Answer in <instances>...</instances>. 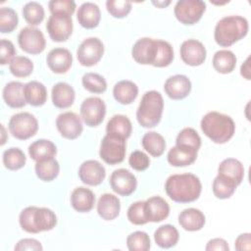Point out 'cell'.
Segmentation results:
<instances>
[{"label":"cell","instance_id":"6da1fadb","mask_svg":"<svg viewBox=\"0 0 251 251\" xmlns=\"http://www.w3.org/2000/svg\"><path fill=\"white\" fill-rule=\"evenodd\" d=\"M168 196L177 203H190L197 200L201 194L202 184L193 174H176L168 177L165 183Z\"/></svg>","mask_w":251,"mask_h":251},{"label":"cell","instance_id":"7a4b0ae2","mask_svg":"<svg viewBox=\"0 0 251 251\" xmlns=\"http://www.w3.org/2000/svg\"><path fill=\"white\" fill-rule=\"evenodd\" d=\"M200 126L203 133L218 144L227 142L235 131L233 120L227 115L215 111L207 113L202 118Z\"/></svg>","mask_w":251,"mask_h":251},{"label":"cell","instance_id":"3957f363","mask_svg":"<svg viewBox=\"0 0 251 251\" xmlns=\"http://www.w3.org/2000/svg\"><path fill=\"white\" fill-rule=\"evenodd\" d=\"M248 28V21L241 16L224 17L215 26V41L222 47H229L245 37Z\"/></svg>","mask_w":251,"mask_h":251},{"label":"cell","instance_id":"277c9868","mask_svg":"<svg viewBox=\"0 0 251 251\" xmlns=\"http://www.w3.org/2000/svg\"><path fill=\"white\" fill-rule=\"evenodd\" d=\"M19 222L25 231L38 233L54 228L57 225V217L48 208L28 206L21 212Z\"/></svg>","mask_w":251,"mask_h":251},{"label":"cell","instance_id":"5b68a950","mask_svg":"<svg viewBox=\"0 0 251 251\" xmlns=\"http://www.w3.org/2000/svg\"><path fill=\"white\" fill-rule=\"evenodd\" d=\"M164 100L160 92L150 90L143 94L136 111V119L143 127L156 126L162 118Z\"/></svg>","mask_w":251,"mask_h":251},{"label":"cell","instance_id":"8992f818","mask_svg":"<svg viewBox=\"0 0 251 251\" xmlns=\"http://www.w3.org/2000/svg\"><path fill=\"white\" fill-rule=\"evenodd\" d=\"M10 133L20 140H25L33 136L38 129L37 119L28 112H21L13 115L9 121Z\"/></svg>","mask_w":251,"mask_h":251},{"label":"cell","instance_id":"52a82bcc","mask_svg":"<svg viewBox=\"0 0 251 251\" xmlns=\"http://www.w3.org/2000/svg\"><path fill=\"white\" fill-rule=\"evenodd\" d=\"M126 147V139L107 133L101 141L99 156L109 165L120 164L125 160Z\"/></svg>","mask_w":251,"mask_h":251},{"label":"cell","instance_id":"ba28073f","mask_svg":"<svg viewBox=\"0 0 251 251\" xmlns=\"http://www.w3.org/2000/svg\"><path fill=\"white\" fill-rule=\"evenodd\" d=\"M206 4L201 0H179L176 2L174 13L178 22L183 25H194L203 16Z\"/></svg>","mask_w":251,"mask_h":251},{"label":"cell","instance_id":"9c48e42d","mask_svg":"<svg viewBox=\"0 0 251 251\" xmlns=\"http://www.w3.org/2000/svg\"><path fill=\"white\" fill-rule=\"evenodd\" d=\"M46 29L53 41H66L73 32L72 16L63 13L51 14L46 24Z\"/></svg>","mask_w":251,"mask_h":251},{"label":"cell","instance_id":"30bf717a","mask_svg":"<svg viewBox=\"0 0 251 251\" xmlns=\"http://www.w3.org/2000/svg\"><path fill=\"white\" fill-rule=\"evenodd\" d=\"M104 54V45L97 37H88L84 39L76 50V57L80 65L91 67L96 65Z\"/></svg>","mask_w":251,"mask_h":251},{"label":"cell","instance_id":"8fae6325","mask_svg":"<svg viewBox=\"0 0 251 251\" xmlns=\"http://www.w3.org/2000/svg\"><path fill=\"white\" fill-rule=\"evenodd\" d=\"M18 43L22 50L33 55L41 53L46 46L42 31L32 26H25L21 29L18 35Z\"/></svg>","mask_w":251,"mask_h":251},{"label":"cell","instance_id":"7c38bea8","mask_svg":"<svg viewBox=\"0 0 251 251\" xmlns=\"http://www.w3.org/2000/svg\"><path fill=\"white\" fill-rule=\"evenodd\" d=\"M106 115V105L99 97H88L80 105V116L88 126H99Z\"/></svg>","mask_w":251,"mask_h":251},{"label":"cell","instance_id":"4fadbf2b","mask_svg":"<svg viewBox=\"0 0 251 251\" xmlns=\"http://www.w3.org/2000/svg\"><path fill=\"white\" fill-rule=\"evenodd\" d=\"M112 189L122 196H128L134 192L137 186L135 176L126 169L115 170L110 176Z\"/></svg>","mask_w":251,"mask_h":251},{"label":"cell","instance_id":"5bb4252c","mask_svg":"<svg viewBox=\"0 0 251 251\" xmlns=\"http://www.w3.org/2000/svg\"><path fill=\"white\" fill-rule=\"evenodd\" d=\"M56 126L61 135L67 139H75L82 132L80 118L74 112H64L56 119Z\"/></svg>","mask_w":251,"mask_h":251},{"label":"cell","instance_id":"9a60e30c","mask_svg":"<svg viewBox=\"0 0 251 251\" xmlns=\"http://www.w3.org/2000/svg\"><path fill=\"white\" fill-rule=\"evenodd\" d=\"M157 53V39L142 37L138 39L131 49L133 60L141 65H152Z\"/></svg>","mask_w":251,"mask_h":251},{"label":"cell","instance_id":"2e32d148","mask_svg":"<svg viewBox=\"0 0 251 251\" xmlns=\"http://www.w3.org/2000/svg\"><path fill=\"white\" fill-rule=\"evenodd\" d=\"M180 58L189 66H200L204 63L207 56V51L202 42L196 39H187L180 46Z\"/></svg>","mask_w":251,"mask_h":251},{"label":"cell","instance_id":"e0dca14e","mask_svg":"<svg viewBox=\"0 0 251 251\" xmlns=\"http://www.w3.org/2000/svg\"><path fill=\"white\" fill-rule=\"evenodd\" d=\"M78 176L83 183L96 186L104 180L106 171L104 166L98 161L87 160L80 165L78 169Z\"/></svg>","mask_w":251,"mask_h":251},{"label":"cell","instance_id":"ac0fdd59","mask_svg":"<svg viewBox=\"0 0 251 251\" xmlns=\"http://www.w3.org/2000/svg\"><path fill=\"white\" fill-rule=\"evenodd\" d=\"M164 90L171 99L180 100L190 93L191 81L186 75H176L165 81Z\"/></svg>","mask_w":251,"mask_h":251},{"label":"cell","instance_id":"d6986e66","mask_svg":"<svg viewBox=\"0 0 251 251\" xmlns=\"http://www.w3.org/2000/svg\"><path fill=\"white\" fill-rule=\"evenodd\" d=\"M46 62L49 69L55 74L67 73L73 64V56L71 52L62 47L52 49L47 57Z\"/></svg>","mask_w":251,"mask_h":251},{"label":"cell","instance_id":"ffe728a7","mask_svg":"<svg viewBox=\"0 0 251 251\" xmlns=\"http://www.w3.org/2000/svg\"><path fill=\"white\" fill-rule=\"evenodd\" d=\"M144 213L148 222L159 223L169 216L170 206L164 198L153 196L144 201Z\"/></svg>","mask_w":251,"mask_h":251},{"label":"cell","instance_id":"44dd1931","mask_svg":"<svg viewBox=\"0 0 251 251\" xmlns=\"http://www.w3.org/2000/svg\"><path fill=\"white\" fill-rule=\"evenodd\" d=\"M197 150L184 145L172 147L167 155L168 162L174 167H185L193 164L197 158Z\"/></svg>","mask_w":251,"mask_h":251},{"label":"cell","instance_id":"7402d4cb","mask_svg":"<svg viewBox=\"0 0 251 251\" xmlns=\"http://www.w3.org/2000/svg\"><path fill=\"white\" fill-rule=\"evenodd\" d=\"M76 18L82 27L87 29L94 28L98 25L101 19L100 9L93 2H84L79 6Z\"/></svg>","mask_w":251,"mask_h":251},{"label":"cell","instance_id":"603a6c76","mask_svg":"<svg viewBox=\"0 0 251 251\" xmlns=\"http://www.w3.org/2000/svg\"><path fill=\"white\" fill-rule=\"evenodd\" d=\"M121 210L120 199L111 193H104L100 196L97 203L98 215L105 221L116 219Z\"/></svg>","mask_w":251,"mask_h":251},{"label":"cell","instance_id":"cb8c5ba5","mask_svg":"<svg viewBox=\"0 0 251 251\" xmlns=\"http://www.w3.org/2000/svg\"><path fill=\"white\" fill-rule=\"evenodd\" d=\"M51 96L55 107L59 109H66L74 104L75 93L73 86L67 82L61 81L52 87Z\"/></svg>","mask_w":251,"mask_h":251},{"label":"cell","instance_id":"d4e9b609","mask_svg":"<svg viewBox=\"0 0 251 251\" xmlns=\"http://www.w3.org/2000/svg\"><path fill=\"white\" fill-rule=\"evenodd\" d=\"M95 203L94 193L86 187H76L71 195L72 207L79 213H87L92 210Z\"/></svg>","mask_w":251,"mask_h":251},{"label":"cell","instance_id":"484cf974","mask_svg":"<svg viewBox=\"0 0 251 251\" xmlns=\"http://www.w3.org/2000/svg\"><path fill=\"white\" fill-rule=\"evenodd\" d=\"M206 222L205 215L196 208L184 209L178 215V223L180 226L188 231L200 230Z\"/></svg>","mask_w":251,"mask_h":251},{"label":"cell","instance_id":"4316f807","mask_svg":"<svg viewBox=\"0 0 251 251\" xmlns=\"http://www.w3.org/2000/svg\"><path fill=\"white\" fill-rule=\"evenodd\" d=\"M25 85L20 81H10L3 89V99L11 108H23L26 102L24 94Z\"/></svg>","mask_w":251,"mask_h":251},{"label":"cell","instance_id":"83f0119b","mask_svg":"<svg viewBox=\"0 0 251 251\" xmlns=\"http://www.w3.org/2000/svg\"><path fill=\"white\" fill-rule=\"evenodd\" d=\"M24 94L25 102L34 107L44 105L47 100L46 87L43 83L36 80H31L25 84Z\"/></svg>","mask_w":251,"mask_h":251},{"label":"cell","instance_id":"f1b7e54d","mask_svg":"<svg viewBox=\"0 0 251 251\" xmlns=\"http://www.w3.org/2000/svg\"><path fill=\"white\" fill-rule=\"evenodd\" d=\"M28 154L35 162L54 158L57 154L56 145L48 139H38L28 146Z\"/></svg>","mask_w":251,"mask_h":251},{"label":"cell","instance_id":"f546056e","mask_svg":"<svg viewBox=\"0 0 251 251\" xmlns=\"http://www.w3.org/2000/svg\"><path fill=\"white\" fill-rule=\"evenodd\" d=\"M113 95L116 101L123 105L132 103L138 95L137 85L130 80H121L113 88Z\"/></svg>","mask_w":251,"mask_h":251},{"label":"cell","instance_id":"4dcf8cb0","mask_svg":"<svg viewBox=\"0 0 251 251\" xmlns=\"http://www.w3.org/2000/svg\"><path fill=\"white\" fill-rule=\"evenodd\" d=\"M218 174L226 176L232 179L236 185H239L244 177V167L239 160L227 158L222 161L219 165Z\"/></svg>","mask_w":251,"mask_h":251},{"label":"cell","instance_id":"1f68e13d","mask_svg":"<svg viewBox=\"0 0 251 251\" xmlns=\"http://www.w3.org/2000/svg\"><path fill=\"white\" fill-rule=\"evenodd\" d=\"M132 126L129 119L124 115L113 116L106 126V131L108 134L116 135L126 139L130 136Z\"/></svg>","mask_w":251,"mask_h":251},{"label":"cell","instance_id":"d6a6232c","mask_svg":"<svg viewBox=\"0 0 251 251\" xmlns=\"http://www.w3.org/2000/svg\"><path fill=\"white\" fill-rule=\"evenodd\" d=\"M179 238L177 229L172 225H163L159 226L154 232V240L156 244L161 248L174 247Z\"/></svg>","mask_w":251,"mask_h":251},{"label":"cell","instance_id":"836d02e7","mask_svg":"<svg viewBox=\"0 0 251 251\" xmlns=\"http://www.w3.org/2000/svg\"><path fill=\"white\" fill-rule=\"evenodd\" d=\"M212 63L214 69L218 73L229 74L236 66V57L230 50L223 49L214 54Z\"/></svg>","mask_w":251,"mask_h":251},{"label":"cell","instance_id":"e575fe53","mask_svg":"<svg viewBox=\"0 0 251 251\" xmlns=\"http://www.w3.org/2000/svg\"><path fill=\"white\" fill-rule=\"evenodd\" d=\"M141 144L143 148L153 157H160L166 149L165 138L156 131L146 132L142 139Z\"/></svg>","mask_w":251,"mask_h":251},{"label":"cell","instance_id":"d590c367","mask_svg":"<svg viewBox=\"0 0 251 251\" xmlns=\"http://www.w3.org/2000/svg\"><path fill=\"white\" fill-rule=\"evenodd\" d=\"M60 172V166L55 158L38 161L35 164V174L37 177L43 181H51L55 179Z\"/></svg>","mask_w":251,"mask_h":251},{"label":"cell","instance_id":"8d00e7d4","mask_svg":"<svg viewBox=\"0 0 251 251\" xmlns=\"http://www.w3.org/2000/svg\"><path fill=\"white\" fill-rule=\"evenodd\" d=\"M237 185L235 182L226 176L218 174L213 181V193L219 199L229 198L235 191Z\"/></svg>","mask_w":251,"mask_h":251},{"label":"cell","instance_id":"74e56055","mask_svg":"<svg viewBox=\"0 0 251 251\" xmlns=\"http://www.w3.org/2000/svg\"><path fill=\"white\" fill-rule=\"evenodd\" d=\"M26 162L25 153L18 147H12L4 151L3 164L11 171H17L22 169Z\"/></svg>","mask_w":251,"mask_h":251},{"label":"cell","instance_id":"f35d334b","mask_svg":"<svg viewBox=\"0 0 251 251\" xmlns=\"http://www.w3.org/2000/svg\"><path fill=\"white\" fill-rule=\"evenodd\" d=\"M174 60V50L172 45L161 39H157V53L153 63L154 67L164 68L171 65Z\"/></svg>","mask_w":251,"mask_h":251},{"label":"cell","instance_id":"ab89813d","mask_svg":"<svg viewBox=\"0 0 251 251\" xmlns=\"http://www.w3.org/2000/svg\"><path fill=\"white\" fill-rule=\"evenodd\" d=\"M44 9L41 4L36 1L26 3L23 8V16L30 25H38L44 19Z\"/></svg>","mask_w":251,"mask_h":251},{"label":"cell","instance_id":"60d3db41","mask_svg":"<svg viewBox=\"0 0 251 251\" xmlns=\"http://www.w3.org/2000/svg\"><path fill=\"white\" fill-rule=\"evenodd\" d=\"M10 72L17 77H26L33 71L31 60L25 56H16L9 64Z\"/></svg>","mask_w":251,"mask_h":251},{"label":"cell","instance_id":"b9f144b4","mask_svg":"<svg viewBox=\"0 0 251 251\" xmlns=\"http://www.w3.org/2000/svg\"><path fill=\"white\" fill-rule=\"evenodd\" d=\"M83 87L92 93H103L107 89L106 79L95 73H86L81 79Z\"/></svg>","mask_w":251,"mask_h":251},{"label":"cell","instance_id":"7bdbcfd3","mask_svg":"<svg viewBox=\"0 0 251 251\" xmlns=\"http://www.w3.org/2000/svg\"><path fill=\"white\" fill-rule=\"evenodd\" d=\"M149 235L141 230L130 233L126 238V246L129 251H147L150 249Z\"/></svg>","mask_w":251,"mask_h":251},{"label":"cell","instance_id":"ee69618b","mask_svg":"<svg viewBox=\"0 0 251 251\" xmlns=\"http://www.w3.org/2000/svg\"><path fill=\"white\" fill-rule=\"evenodd\" d=\"M176 145H184L195 150H199L201 146V138L198 132L192 127H184L179 131L176 139Z\"/></svg>","mask_w":251,"mask_h":251},{"label":"cell","instance_id":"f6af8a7d","mask_svg":"<svg viewBox=\"0 0 251 251\" xmlns=\"http://www.w3.org/2000/svg\"><path fill=\"white\" fill-rule=\"evenodd\" d=\"M19 19L14 9L2 7L0 9V31L2 33L12 32L18 25Z\"/></svg>","mask_w":251,"mask_h":251},{"label":"cell","instance_id":"bcb514c9","mask_svg":"<svg viewBox=\"0 0 251 251\" xmlns=\"http://www.w3.org/2000/svg\"><path fill=\"white\" fill-rule=\"evenodd\" d=\"M106 8L114 18L122 19L130 12L131 2L127 0H108L106 2Z\"/></svg>","mask_w":251,"mask_h":251},{"label":"cell","instance_id":"7dc6e473","mask_svg":"<svg viewBox=\"0 0 251 251\" xmlns=\"http://www.w3.org/2000/svg\"><path fill=\"white\" fill-rule=\"evenodd\" d=\"M127 219L131 224L136 226H141L148 223L144 213V201H136L128 207Z\"/></svg>","mask_w":251,"mask_h":251},{"label":"cell","instance_id":"c3c4849f","mask_svg":"<svg viewBox=\"0 0 251 251\" xmlns=\"http://www.w3.org/2000/svg\"><path fill=\"white\" fill-rule=\"evenodd\" d=\"M51 14L63 13L73 15L75 10V2L73 0H52L48 3Z\"/></svg>","mask_w":251,"mask_h":251},{"label":"cell","instance_id":"681fc988","mask_svg":"<svg viewBox=\"0 0 251 251\" xmlns=\"http://www.w3.org/2000/svg\"><path fill=\"white\" fill-rule=\"evenodd\" d=\"M128 164L133 170L142 172V171H145L149 167L150 159L144 152L135 150V151L131 152V154L129 155Z\"/></svg>","mask_w":251,"mask_h":251},{"label":"cell","instance_id":"f907efd6","mask_svg":"<svg viewBox=\"0 0 251 251\" xmlns=\"http://www.w3.org/2000/svg\"><path fill=\"white\" fill-rule=\"evenodd\" d=\"M16 49L12 41L8 39H1L0 42V62L2 65L10 64L16 57Z\"/></svg>","mask_w":251,"mask_h":251},{"label":"cell","instance_id":"816d5d0a","mask_svg":"<svg viewBox=\"0 0 251 251\" xmlns=\"http://www.w3.org/2000/svg\"><path fill=\"white\" fill-rule=\"evenodd\" d=\"M43 249L41 243L34 238H23L15 246V250H35L41 251Z\"/></svg>","mask_w":251,"mask_h":251},{"label":"cell","instance_id":"f5cc1de1","mask_svg":"<svg viewBox=\"0 0 251 251\" xmlns=\"http://www.w3.org/2000/svg\"><path fill=\"white\" fill-rule=\"evenodd\" d=\"M234 247L237 251H249L251 249V234L249 232L239 234L235 239Z\"/></svg>","mask_w":251,"mask_h":251},{"label":"cell","instance_id":"db71d44e","mask_svg":"<svg viewBox=\"0 0 251 251\" xmlns=\"http://www.w3.org/2000/svg\"><path fill=\"white\" fill-rule=\"evenodd\" d=\"M205 249L207 251L218 250V251H228L229 247L227 242L223 238H213L208 241Z\"/></svg>","mask_w":251,"mask_h":251},{"label":"cell","instance_id":"11a10c76","mask_svg":"<svg viewBox=\"0 0 251 251\" xmlns=\"http://www.w3.org/2000/svg\"><path fill=\"white\" fill-rule=\"evenodd\" d=\"M249 61H250V57H248L245 62L241 65V69H240V74L241 75L246 78V79H250V65H249Z\"/></svg>","mask_w":251,"mask_h":251},{"label":"cell","instance_id":"9f6ffc18","mask_svg":"<svg viewBox=\"0 0 251 251\" xmlns=\"http://www.w3.org/2000/svg\"><path fill=\"white\" fill-rule=\"evenodd\" d=\"M154 5H156L157 7H159V8H165L166 6H168L170 3H171V1H167V2H159V1H157V2H155V1H153L152 2Z\"/></svg>","mask_w":251,"mask_h":251}]
</instances>
